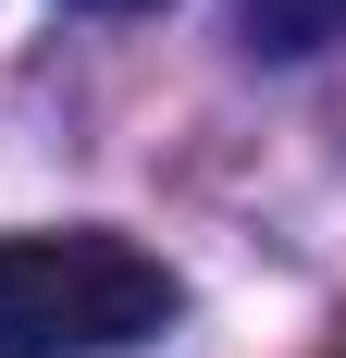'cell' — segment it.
I'll return each instance as SVG.
<instances>
[{
  "instance_id": "obj_2",
  "label": "cell",
  "mask_w": 346,
  "mask_h": 358,
  "mask_svg": "<svg viewBox=\"0 0 346 358\" xmlns=\"http://www.w3.org/2000/svg\"><path fill=\"white\" fill-rule=\"evenodd\" d=\"M260 13H272V25H284V50H297V25H321L334 0H260Z\"/></svg>"
},
{
  "instance_id": "obj_3",
  "label": "cell",
  "mask_w": 346,
  "mask_h": 358,
  "mask_svg": "<svg viewBox=\"0 0 346 358\" xmlns=\"http://www.w3.org/2000/svg\"><path fill=\"white\" fill-rule=\"evenodd\" d=\"M87 13H148V0H87Z\"/></svg>"
},
{
  "instance_id": "obj_1",
  "label": "cell",
  "mask_w": 346,
  "mask_h": 358,
  "mask_svg": "<svg viewBox=\"0 0 346 358\" xmlns=\"http://www.w3.org/2000/svg\"><path fill=\"white\" fill-rule=\"evenodd\" d=\"M173 322H186V285L137 235H99V222L0 235V358H124Z\"/></svg>"
}]
</instances>
